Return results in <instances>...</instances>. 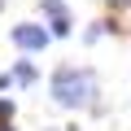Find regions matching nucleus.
I'll use <instances>...</instances> for the list:
<instances>
[{
  "instance_id": "obj_1",
  "label": "nucleus",
  "mask_w": 131,
  "mask_h": 131,
  "mask_svg": "<svg viewBox=\"0 0 131 131\" xmlns=\"http://www.w3.org/2000/svg\"><path fill=\"white\" fill-rule=\"evenodd\" d=\"M48 96H52V105H61V109H101V105H96L101 79H96L92 66L66 61V66H57L52 79H48Z\"/></svg>"
},
{
  "instance_id": "obj_2",
  "label": "nucleus",
  "mask_w": 131,
  "mask_h": 131,
  "mask_svg": "<svg viewBox=\"0 0 131 131\" xmlns=\"http://www.w3.org/2000/svg\"><path fill=\"white\" fill-rule=\"evenodd\" d=\"M9 39H13L18 52H44V48L52 44V31L39 26V22H18V26L9 31Z\"/></svg>"
},
{
  "instance_id": "obj_3",
  "label": "nucleus",
  "mask_w": 131,
  "mask_h": 131,
  "mask_svg": "<svg viewBox=\"0 0 131 131\" xmlns=\"http://www.w3.org/2000/svg\"><path fill=\"white\" fill-rule=\"evenodd\" d=\"M9 74H13V83H18V88H31V83L39 79V70H35V61H31V52H22V57L13 61V70H9Z\"/></svg>"
},
{
  "instance_id": "obj_4",
  "label": "nucleus",
  "mask_w": 131,
  "mask_h": 131,
  "mask_svg": "<svg viewBox=\"0 0 131 131\" xmlns=\"http://www.w3.org/2000/svg\"><path fill=\"white\" fill-rule=\"evenodd\" d=\"M48 31H52V39H66V35H70V13H61V18H48Z\"/></svg>"
},
{
  "instance_id": "obj_5",
  "label": "nucleus",
  "mask_w": 131,
  "mask_h": 131,
  "mask_svg": "<svg viewBox=\"0 0 131 131\" xmlns=\"http://www.w3.org/2000/svg\"><path fill=\"white\" fill-rule=\"evenodd\" d=\"M13 114H18V105H13V96H0V118H5V122H13Z\"/></svg>"
},
{
  "instance_id": "obj_6",
  "label": "nucleus",
  "mask_w": 131,
  "mask_h": 131,
  "mask_svg": "<svg viewBox=\"0 0 131 131\" xmlns=\"http://www.w3.org/2000/svg\"><path fill=\"white\" fill-rule=\"evenodd\" d=\"M9 88H13V74L5 70V74H0V92H9Z\"/></svg>"
},
{
  "instance_id": "obj_7",
  "label": "nucleus",
  "mask_w": 131,
  "mask_h": 131,
  "mask_svg": "<svg viewBox=\"0 0 131 131\" xmlns=\"http://www.w3.org/2000/svg\"><path fill=\"white\" fill-rule=\"evenodd\" d=\"M105 5H109V9H127L131 0H105Z\"/></svg>"
},
{
  "instance_id": "obj_8",
  "label": "nucleus",
  "mask_w": 131,
  "mask_h": 131,
  "mask_svg": "<svg viewBox=\"0 0 131 131\" xmlns=\"http://www.w3.org/2000/svg\"><path fill=\"white\" fill-rule=\"evenodd\" d=\"M0 131H13V122H5V118H0Z\"/></svg>"
},
{
  "instance_id": "obj_9",
  "label": "nucleus",
  "mask_w": 131,
  "mask_h": 131,
  "mask_svg": "<svg viewBox=\"0 0 131 131\" xmlns=\"http://www.w3.org/2000/svg\"><path fill=\"white\" fill-rule=\"evenodd\" d=\"M0 9H9V0H0Z\"/></svg>"
}]
</instances>
